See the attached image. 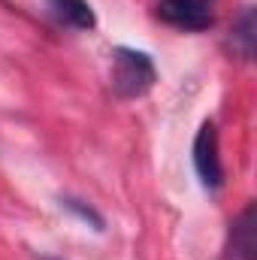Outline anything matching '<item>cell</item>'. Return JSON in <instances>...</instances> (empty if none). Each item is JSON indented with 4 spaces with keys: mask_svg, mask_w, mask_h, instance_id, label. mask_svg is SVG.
Returning a JSON list of instances; mask_svg holds the SVG:
<instances>
[{
    "mask_svg": "<svg viewBox=\"0 0 257 260\" xmlns=\"http://www.w3.org/2000/svg\"><path fill=\"white\" fill-rule=\"evenodd\" d=\"M109 79H112V91L121 100H136V97H142V94L151 91V85L157 79V70H154V61L145 52L121 46L112 55V73H109Z\"/></svg>",
    "mask_w": 257,
    "mask_h": 260,
    "instance_id": "6da1fadb",
    "label": "cell"
},
{
    "mask_svg": "<svg viewBox=\"0 0 257 260\" xmlns=\"http://www.w3.org/2000/svg\"><path fill=\"white\" fill-rule=\"evenodd\" d=\"M194 170L203 182V188L218 191L224 182V167H221V154H218V130L212 121H203V127L197 130L194 139Z\"/></svg>",
    "mask_w": 257,
    "mask_h": 260,
    "instance_id": "7a4b0ae2",
    "label": "cell"
},
{
    "mask_svg": "<svg viewBox=\"0 0 257 260\" xmlns=\"http://www.w3.org/2000/svg\"><path fill=\"white\" fill-rule=\"evenodd\" d=\"M215 3L218 0H160L157 12L182 30H206L215 18Z\"/></svg>",
    "mask_w": 257,
    "mask_h": 260,
    "instance_id": "3957f363",
    "label": "cell"
},
{
    "mask_svg": "<svg viewBox=\"0 0 257 260\" xmlns=\"http://www.w3.org/2000/svg\"><path fill=\"white\" fill-rule=\"evenodd\" d=\"M49 12L73 30H91L97 24V15L88 0H46Z\"/></svg>",
    "mask_w": 257,
    "mask_h": 260,
    "instance_id": "277c9868",
    "label": "cell"
},
{
    "mask_svg": "<svg viewBox=\"0 0 257 260\" xmlns=\"http://www.w3.org/2000/svg\"><path fill=\"white\" fill-rule=\"evenodd\" d=\"M233 43L242 52V58H251V52H254V12L251 9H245V15L239 18V24L233 30Z\"/></svg>",
    "mask_w": 257,
    "mask_h": 260,
    "instance_id": "5b68a950",
    "label": "cell"
},
{
    "mask_svg": "<svg viewBox=\"0 0 257 260\" xmlns=\"http://www.w3.org/2000/svg\"><path fill=\"white\" fill-rule=\"evenodd\" d=\"M64 203H67V209H73L79 218H85V221H94V230H100V227H103V218H100V215H97L91 206H79V200H64Z\"/></svg>",
    "mask_w": 257,
    "mask_h": 260,
    "instance_id": "8992f818",
    "label": "cell"
}]
</instances>
